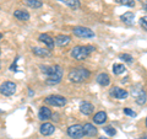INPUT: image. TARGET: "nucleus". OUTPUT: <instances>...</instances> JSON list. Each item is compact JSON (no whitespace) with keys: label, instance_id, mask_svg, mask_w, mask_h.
<instances>
[{"label":"nucleus","instance_id":"obj_19","mask_svg":"<svg viewBox=\"0 0 147 139\" xmlns=\"http://www.w3.org/2000/svg\"><path fill=\"white\" fill-rule=\"evenodd\" d=\"M13 16L20 21H27L30 18V14L27 11H24V10H16L13 12Z\"/></svg>","mask_w":147,"mask_h":139},{"label":"nucleus","instance_id":"obj_36","mask_svg":"<svg viewBox=\"0 0 147 139\" xmlns=\"http://www.w3.org/2000/svg\"><path fill=\"white\" fill-rule=\"evenodd\" d=\"M146 127H147V118H146Z\"/></svg>","mask_w":147,"mask_h":139},{"label":"nucleus","instance_id":"obj_32","mask_svg":"<svg viewBox=\"0 0 147 139\" xmlns=\"http://www.w3.org/2000/svg\"><path fill=\"white\" fill-rule=\"evenodd\" d=\"M137 139H147V134H145L144 137H141V138H137Z\"/></svg>","mask_w":147,"mask_h":139},{"label":"nucleus","instance_id":"obj_13","mask_svg":"<svg viewBox=\"0 0 147 139\" xmlns=\"http://www.w3.org/2000/svg\"><path fill=\"white\" fill-rule=\"evenodd\" d=\"M54 131H55V128L52 123H43L39 128V132H40V134H43V136H52Z\"/></svg>","mask_w":147,"mask_h":139},{"label":"nucleus","instance_id":"obj_11","mask_svg":"<svg viewBox=\"0 0 147 139\" xmlns=\"http://www.w3.org/2000/svg\"><path fill=\"white\" fill-rule=\"evenodd\" d=\"M38 41H39V42H42V43H44V44L48 47V49H52V48L54 47V43H55V42H54V40H53L49 35H47V33L39 35Z\"/></svg>","mask_w":147,"mask_h":139},{"label":"nucleus","instance_id":"obj_7","mask_svg":"<svg viewBox=\"0 0 147 139\" xmlns=\"http://www.w3.org/2000/svg\"><path fill=\"white\" fill-rule=\"evenodd\" d=\"M67 134L69 137H71L74 139H81L84 137V127L81 124H74L67 128Z\"/></svg>","mask_w":147,"mask_h":139},{"label":"nucleus","instance_id":"obj_29","mask_svg":"<svg viewBox=\"0 0 147 139\" xmlns=\"http://www.w3.org/2000/svg\"><path fill=\"white\" fill-rule=\"evenodd\" d=\"M124 113L127 114V116H130V117H135V116H136V113L134 112V111H132L131 108H127V107L124 108Z\"/></svg>","mask_w":147,"mask_h":139},{"label":"nucleus","instance_id":"obj_20","mask_svg":"<svg viewBox=\"0 0 147 139\" xmlns=\"http://www.w3.org/2000/svg\"><path fill=\"white\" fill-rule=\"evenodd\" d=\"M58 1L65 4L66 6L74 9V10H76V9L80 7V0H58Z\"/></svg>","mask_w":147,"mask_h":139},{"label":"nucleus","instance_id":"obj_9","mask_svg":"<svg viewBox=\"0 0 147 139\" xmlns=\"http://www.w3.org/2000/svg\"><path fill=\"white\" fill-rule=\"evenodd\" d=\"M110 95H112L113 97H115V99H118V100H125L126 97L129 96L126 90L121 89V87H118V86L113 87L112 91H110Z\"/></svg>","mask_w":147,"mask_h":139},{"label":"nucleus","instance_id":"obj_23","mask_svg":"<svg viewBox=\"0 0 147 139\" xmlns=\"http://www.w3.org/2000/svg\"><path fill=\"white\" fill-rule=\"evenodd\" d=\"M125 72V67L123 65V64H114L113 65V73L115 74V75H120Z\"/></svg>","mask_w":147,"mask_h":139},{"label":"nucleus","instance_id":"obj_21","mask_svg":"<svg viewBox=\"0 0 147 139\" xmlns=\"http://www.w3.org/2000/svg\"><path fill=\"white\" fill-rule=\"evenodd\" d=\"M33 53L36 55H38V57H49L50 55V50L49 49H45V48H33Z\"/></svg>","mask_w":147,"mask_h":139},{"label":"nucleus","instance_id":"obj_37","mask_svg":"<svg viewBox=\"0 0 147 139\" xmlns=\"http://www.w3.org/2000/svg\"><path fill=\"white\" fill-rule=\"evenodd\" d=\"M0 114H1V110H0Z\"/></svg>","mask_w":147,"mask_h":139},{"label":"nucleus","instance_id":"obj_28","mask_svg":"<svg viewBox=\"0 0 147 139\" xmlns=\"http://www.w3.org/2000/svg\"><path fill=\"white\" fill-rule=\"evenodd\" d=\"M40 69H42V72L45 74V75H49L50 73H52V70H53V67H43V65H40Z\"/></svg>","mask_w":147,"mask_h":139},{"label":"nucleus","instance_id":"obj_5","mask_svg":"<svg viewBox=\"0 0 147 139\" xmlns=\"http://www.w3.org/2000/svg\"><path fill=\"white\" fill-rule=\"evenodd\" d=\"M74 35L77 36V37H81V38H93V37L96 36L94 32L92 31L91 29H88V27H84V26H76L74 27Z\"/></svg>","mask_w":147,"mask_h":139},{"label":"nucleus","instance_id":"obj_35","mask_svg":"<svg viewBox=\"0 0 147 139\" xmlns=\"http://www.w3.org/2000/svg\"><path fill=\"white\" fill-rule=\"evenodd\" d=\"M1 38H3V35H1V33H0V40H1Z\"/></svg>","mask_w":147,"mask_h":139},{"label":"nucleus","instance_id":"obj_30","mask_svg":"<svg viewBox=\"0 0 147 139\" xmlns=\"http://www.w3.org/2000/svg\"><path fill=\"white\" fill-rule=\"evenodd\" d=\"M10 70H12V72H17V65H16V61L12 63V65L10 67Z\"/></svg>","mask_w":147,"mask_h":139},{"label":"nucleus","instance_id":"obj_14","mask_svg":"<svg viewBox=\"0 0 147 139\" xmlns=\"http://www.w3.org/2000/svg\"><path fill=\"white\" fill-rule=\"evenodd\" d=\"M82 127H84V134H86V136H88V137H96L97 136L98 129L96 128L93 124L86 123L85 126H82Z\"/></svg>","mask_w":147,"mask_h":139},{"label":"nucleus","instance_id":"obj_15","mask_svg":"<svg viewBox=\"0 0 147 139\" xmlns=\"http://www.w3.org/2000/svg\"><path fill=\"white\" fill-rule=\"evenodd\" d=\"M96 80H97V82H98L100 86H108L110 84V78H109V75H108L107 73H100V74H98Z\"/></svg>","mask_w":147,"mask_h":139},{"label":"nucleus","instance_id":"obj_2","mask_svg":"<svg viewBox=\"0 0 147 139\" xmlns=\"http://www.w3.org/2000/svg\"><path fill=\"white\" fill-rule=\"evenodd\" d=\"M63 79V69L60 65H54L52 73L47 76V84L48 85H57Z\"/></svg>","mask_w":147,"mask_h":139},{"label":"nucleus","instance_id":"obj_25","mask_svg":"<svg viewBox=\"0 0 147 139\" xmlns=\"http://www.w3.org/2000/svg\"><path fill=\"white\" fill-rule=\"evenodd\" d=\"M104 132L107 133L108 136H110V137H113V136H115V134H117L115 128H114V127H110V126H108V127H104Z\"/></svg>","mask_w":147,"mask_h":139},{"label":"nucleus","instance_id":"obj_34","mask_svg":"<svg viewBox=\"0 0 147 139\" xmlns=\"http://www.w3.org/2000/svg\"><path fill=\"white\" fill-rule=\"evenodd\" d=\"M98 139H107V138H104V137H100V138H98Z\"/></svg>","mask_w":147,"mask_h":139},{"label":"nucleus","instance_id":"obj_6","mask_svg":"<svg viewBox=\"0 0 147 139\" xmlns=\"http://www.w3.org/2000/svg\"><path fill=\"white\" fill-rule=\"evenodd\" d=\"M45 102L50 106H54V107H64L66 105V99L63 96H59V95H50L45 99Z\"/></svg>","mask_w":147,"mask_h":139},{"label":"nucleus","instance_id":"obj_4","mask_svg":"<svg viewBox=\"0 0 147 139\" xmlns=\"http://www.w3.org/2000/svg\"><path fill=\"white\" fill-rule=\"evenodd\" d=\"M131 95H132V97L135 99V101H136L137 105H145V104H146V101H147V95H146L145 90L142 89L140 85H136V86L132 87Z\"/></svg>","mask_w":147,"mask_h":139},{"label":"nucleus","instance_id":"obj_24","mask_svg":"<svg viewBox=\"0 0 147 139\" xmlns=\"http://www.w3.org/2000/svg\"><path fill=\"white\" fill-rule=\"evenodd\" d=\"M119 58H120L121 61L126 62V63H132V62H134V58H132L130 54H126V53H124V54H120V57H119Z\"/></svg>","mask_w":147,"mask_h":139},{"label":"nucleus","instance_id":"obj_18","mask_svg":"<svg viewBox=\"0 0 147 139\" xmlns=\"http://www.w3.org/2000/svg\"><path fill=\"white\" fill-rule=\"evenodd\" d=\"M105 121H107V113L103 111H99L93 116V122L96 124H103Z\"/></svg>","mask_w":147,"mask_h":139},{"label":"nucleus","instance_id":"obj_3","mask_svg":"<svg viewBox=\"0 0 147 139\" xmlns=\"http://www.w3.org/2000/svg\"><path fill=\"white\" fill-rule=\"evenodd\" d=\"M88 49H87V46H76L71 49V57L76 61H84L88 57Z\"/></svg>","mask_w":147,"mask_h":139},{"label":"nucleus","instance_id":"obj_22","mask_svg":"<svg viewBox=\"0 0 147 139\" xmlns=\"http://www.w3.org/2000/svg\"><path fill=\"white\" fill-rule=\"evenodd\" d=\"M24 3L32 9H39L42 6V1H40V0H25Z\"/></svg>","mask_w":147,"mask_h":139},{"label":"nucleus","instance_id":"obj_17","mask_svg":"<svg viewBox=\"0 0 147 139\" xmlns=\"http://www.w3.org/2000/svg\"><path fill=\"white\" fill-rule=\"evenodd\" d=\"M134 18H135V14L130 12V11L123 14V15L120 16V20L124 22V24H126V25H132V24H134Z\"/></svg>","mask_w":147,"mask_h":139},{"label":"nucleus","instance_id":"obj_26","mask_svg":"<svg viewBox=\"0 0 147 139\" xmlns=\"http://www.w3.org/2000/svg\"><path fill=\"white\" fill-rule=\"evenodd\" d=\"M119 3L123 4V5H125V6H129V7H134L135 6L134 0H119Z\"/></svg>","mask_w":147,"mask_h":139},{"label":"nucleus","instance_id":"obj_27","mask_svg":"<svg viewBox=\"0 0 147 139\" xmlns=\"http://www.w3.org/2000/svg\"><path fill=\"white\" fill-rule=\"evenodd\" d=\"M140 25H141V27H142V29H144L145 31H147V16L141 17V20H140Z\"/></svg>","mask_w":147,"mask_h":139},{"label":"nucleus","instance_id":"obj_31","mask_svg":"<svg viewBox=\"0 0 147 139\" xmlns=\"http://www.w3.org/2000/svg\"><path fill=\"white\" fill-rule=\"evenodd\" d=\"M87 49H88V52L92 53L94 50V47H92V46H87Z\"/></svg>","mask_w":147,"mask_h":139},{"label":"nucleus","instance_id":"obj_1","mask_svg":"<svg viewBox=\"0 0 147 139\" xmlns=\"http://www.w3.org/2000/svg\"><path fill=\"white\" fill-rule=\"evenodd\" d=\"M67 78L71 82L79 84V82H84L85 80H87V79L90 78V72L85 68H74L72 70H70V73H69Z\"/></svg>","mask_w":147,"mask_h":139},{"label":"nucleus","instance_id":"obj_33","mask_svg":"<svg viewBox=\"0 0 147 139\" xmlns=\"http://www.w3.org/2000/svg\"><path fill=\"white\" fill-rule=\"evenodd\" d=\"M145 9H146V10H147V4H145V6H144Z\"/></svg>","mask_w":147,"mask_h":139},{"label":"nucleus","instance_id":"obj_10","mask_svg":"<svg viewBox=\"0 0 147 139\" xmlns=\"http://www.w3.org/2000/svg\"><path fill=\"white\" fill-rule=\"evenodd\" d=\"M70 36L67 35H58L57 37H55V44L59 46V47H65V46H67L69 43H70Z\"/></svg>","mask_w":147,"mask_h":139},{"label":"nucleus","instance_id":"obj_8","mask_svg":"<svg viewBox=\"0 0 147 139\" xmlns=\"http://www.w3.org/2000/svg\"><path fill=\"white\" fill-rule=\"evenodd\" d=\"M0 92L5 96H11L16 92V84L12 81H5L0 85Z\"/></svg>","mask_w":147,"mask_h":139},{"label":"nucleus","instance_id":"obj_16","mask_svg":"<svg viewBox=\"0 0 147 139\" xmlns=\"http://www.w3.org/2000/svg\"><path fill=\"white\" fill-rule=\"evenodd\" d=\"M38 117H39V119H42V121H45V119H49L50 117H52V111H50L48 107H45V106H43V107H40V108H39Z\"/></svg>","mask_w":147,"mask_h":139},{"label":"nucleus","instance_id":"obj_12","mask_svg":"<svg viewBox=\"0 0 147 139\" xmlns=\"http://www.w3.org/2000/svg\"><path fill=\"white\" fill-rule=\"evenodd\" d=\"M93 105H92L91 102H87V101H84V102H81L80 104V111H81V113H84L85 116H90L93 113Z\"/></svg>","mask_w":147,"mask_h":139}]
</instances>
